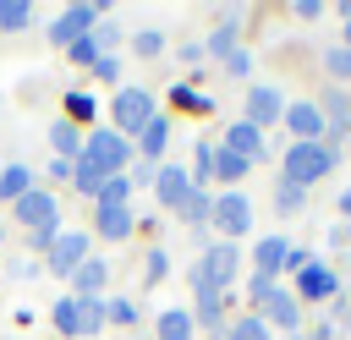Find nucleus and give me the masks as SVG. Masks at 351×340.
<instances>
[{"mask_svg":"<svg viewBox=\"0 0 351 340\" xmlns=\"http://www.w3.org/2000/svg\"><path fill=\"white\" fill-rule=\"evenodd\" d=\"M126 159H132V143H126L121 132H93V137L82 143L77 165H71V181H77L82 192H99L110 175H121Z\"/></svg>","mask_w":351,"mask_h":340,"instance_id":"f257e3e1","label":"nucleus"},{"mask_svg":"<svg viewBox=\"0 0 351 340\" xmlns=\"http://www.w3.org/2000/svg\"><path fill=\"white\" fill-rule=\"evenodd\" d=\"M329 165H335V148H329V143H291V148H285V175H280V181L307 186V181L329 175Z\"/></svg>","mask_w":351,"mask_h":340,"instance_id":"f03ea898","label":"nucleus"},{"mask_svg":"<svg viewBox=\"0 0 351 340\" xmlns=\"http://www.w3.org/2000/svg\"><path fill=\"white\" fill-rule=\"evenodd\" d=\"M110 115H115V132H121V137H126V132H137V137H143V132H148V121H154L159 110H154V99H148L143 88H121Z\"/></svg>","mask_w":351,"mask_h":340,"instance_id":"7ed1b4c3","label":"nucleus"},{"mask_svg":"<svg viewBox=\"0 0 351 340\" xmlns=\"http://www.w3.org/2000/svg\"><path fill=\"white\" fill-rule=\"evenodd\" d=\"M230 274H236V247H208L203 258H197V269H192V291H219V285H230Z\"/></svg>","mask_w":351,"mask_h":340,"instance_id":"20e7f679","label":"nucleus"},{"mask_svg":"<svg viewBox=\"0 0 351 340\" xmlns=\"http://www.w3.org/2000/svg\"><path fill=\"white\" fill-rule=\"evenodd\" d=\"M11 208H16V219H22L27 230H44V236H55V214H60V203H55L49 192H27V197H16Z\"/></svg>","mask_w":351,"mask_h":340,"instance_id":"39448f33","label":"nucleus"},{"mask_svg":"<svg viewBox=\"0 0 351 340\" xmlns=\"http://www.w3.org/2000/svg\"><path fill=\"white\" fill-rule=\"evenodd\" d=\"M82 263H88V236L66 230V236L49 241V269H55V274H77Z\"/></svg>","mask_w":351,"mask_h":340,"instance_id":"423d86ee","label":"nucleus"},{"mask_svg":"<svg viewBox=\"0 0 351 340\" xmlns=\"http://www.w3.org/2000/svg\"><path fill=\"white\" fill-rule=\"evenodd\" d=\"M225 236H241L247 225H252V208H247V197L241 192H225V197H214V214H208Z\"/></svg>","mask_w":351,"mask_h":340,"instance_id":"0eeeda50","label":"nucleus"},{"mask_svg":"<svg viewBox=\"0 0 351 340\" xmlns=\"http://www.w3.org/2000/svg\"><path fill=\"white\" fill-rule=\"evenodd\" d=\"M88 22H99V5H71V11H60V16H55L49 38H55V44H77V38L88 33Z\"/></svg>","mask_w":351,"mask_h":340,"instance_id":"6e6552de","label":"nucleus"},{"mask_svg":"<svg viewBox=\"0 0 351 340\" xmlns=\"http://www.w3.org/2000/svg\"><path fill=\"white\" fill-rule=\"evenodd\" d=\"M269 121H285V99L274 93V88H252L247 93V126H269Z\"/></svg>","mask_w":351,"mask_h":340,"instance_id":"1a4fd4ad","label":"nucleus"},{"mask_svg":"<svg viewBox=\"0 0 351 340\" xmlns=\"http://www.w3.org/2000/svg\"><path fill=\"white\" fill-rule=\"evenodd\" d=\"M285 126L296 132V143H318V132H324V110H318V104H291V110H285Z\"/></svg>","mask_w":351,"mask_h":340,"instance_id":"9d476101","label":"nucleus"},{"mask_svg":"<svg viewBox=\"0 0 351 340\" xmlns=\"http://www.w3.org/2000/svg\"><path fill=\"white\" fill-rule=\"evenodd\" d=\"M154 192H159V203H186V192H192V175L181 170V165H165L159 175H154Z\"/></svg>","mask_w":351,"mask_h":340,"instance_id":"9b49d317","label":"nucleus"},{"mask_svg":"<svg viewBox=\"0 0 351 340\" xmlns=\"http://www.w3.org/2000/svg\"><path fill=\"white\" fill-rule=\"evenodd\" d=\"M225 148H230V154H241V159L252 165V159L263 154V132H258V126H247V121H236V126L225 132Z\"/></svg>","mask_w":351,"mask_h":340,"instance_id":"f8f14e48","label":"nucleus"},{"mask_svg":"<svg viewBox=\"0 0 351 340\" xmlns=\"http://www.w3.org/2000/svg\"><path fill=\"white\" fill-rule=\"evenodd\" d=\"M258 302H263V313H269V324H285V329H296V318H302V313H296V296H285L280 285H269V291H263Z\"/></svg>","mask_w":351,"mask_h":340,"instance_id":"ddd939ff","label":"nucleus"},{"mask_svg":"<svg viewBox=\"0 0 351 340\" xmlns=\"http://www.w3.org/2000/svg\"><path fill=\"white\" fill-rule=\"evenodd\" d=\"M296 291H302V296H329V291H335V274H329L324 263H307V269H296Z\"/></svg>","mask_w":351,"mask_h":340,"instance_id":"4468645a","label":"nucleus"},{"mask_svg":"<svg viewBox=\"0 0 351 340\" xmlns=\"http://www.w3.org/2000/svg\"><path fill=\"white\" fill-rule=\"evenodd\" d=\"M27 192H33L27 165H5V170H0V197H5V203H16V197H27Z\"/></svg>","mask_w":351,"mask_h":340,"instance_id":"2eb2a0df","label":"nucleus"},{"mask_svg":"<svg viewBox=\"0 0 351 340\" xmlns=\"http://www.w3.org/2000/svg\"><path fill=\"white\" fill-rule=\"evenodd\" d=\"M285 252H291V247H285L280 236H263V241H258V274H263V280H274V269L285 263Z\"/></svg>","mask_w":351,"mask_h":340,"instance_id":"dca6fc26","label":"nucleus"},{"mask_svg":"<svg viewBox=\"0 0 351 340\" xmlns=\"http://www.w3.org/2000/svg\"><path fill=\"white\" fill-rule=\"evenodd\" d=\"M49 143H55V154H60V159H77V154H82V137H77V126H71V121H55V126H49Z\"/></svg>","mask_w":351,"mask_h":340,"instance_id":"f3484780","label":"nucleus"},{"mask_svg":"<svg viewBox=\"0 0 351 340\" xmlns=\"http://www.w3.org/2000/svg\"><path fill=\"white\" fill-rule=\"evenodd\" d=\"M159 340H192V313H181V307L159 313Z\"/></svg>","mask_w":351,"mask_h":340,"instance_id":"a211bd4d","label":"nucleus"},{"mask_svg":"<svg viewBox=\"0 0 351 340\" xmlns=\"http://www.w3.org/2000/svg\"><path fill=\"white\" fill-rule=\"evenodd\" d=\"M99 230H104V236H126V230H132V208H126V203H121V208H104V203H99Z\"/></svg>","mask_w":351,"mask_h":340,"instance_id":"6ab92c4d","label":"nucleus"},{"mask_svg":"<svg viewBox=\"0 0 351 340\" xmlns=\"http://www.w3.org/2000/svg\"><path fill=\"white\" fill-rule=\"evenodd\" d=\"M104 280H110V269H104L99 258H88V263L77 269V296H93V291H99Z\"/></svg>","mask_w":351,"mask_h":340,"instance_id":"aec40b11","label":"nucleus"},{"mask_svg":"<svg viewBox=\"0 0 351 340\" xmlns=\"http://www.w3.org/2000/svg\"><path fill=\"white\" fill-rule=\"evenodd\" d=\"M165 137H170V121H165V115H154V121H148V132H143V154H148V159H159Z\"/></svg>","mask_w":351,"mask_h":340,"instance_id":"412c9836","label":"nucleus"},{"mask_svg":"<svg viewBox=\"0 0 351 340\" xmlns=\"http://www.w3.org/2000/svg\"><path fill=\"white\" fill-rule=\"evenodd\" d=\"M126 192H132V181H126V175H110V181H104L93 197H99L104 208H121V203H126Z\"/></svg>","mask_w":351,"mask_h":340,"instance_id":"4be33fe9","label":"nucleus"},{"mask_svg":"<svg viewBox=\"0 0 351 340\" xmlns=\"http://www.w3.org/2000/svg\"><path fill=\"white\" fill-rule=\"evenodd\" d=\"M55 329H60V335H82V307H77V296L55 307Z\"/></svg>","mask_w":351,"mask_h":340,"instance_id":"5701e85b","label":"nucleus"},{"mask_svg":"<svg viewBox=\"0 0 351 340\" xmlns=\"http://www.w3.org/2000/svg\"><path fill=\"white\" fill-rule=\"evenodd\" d=\"M225 340H269V318H236Z\"/></svg>","mask_w":351,"mask_h":340,"instance_id":"b1692460","label":"nucleus"},{"mask_svg":"<svg viewBox=\"0 0 351 340\" xmlns=\"http://www.w3.org/2000/svg\"><path fill=\"white\" fill-rule=\"evenodd\" d=\"M214 214V197H203V192H186V203H181V219H192V225H203Z\"/></svg>","mask_w":351,"mask_h":340,"instance_id":"393cba45","label":"nucleus"},{"mask_svg":"<svg viewBox=\"0 0 351 340\" xmlns=\"http://www.w3.org/2000/svg\"><path fill=\"white\" fill-rule=\"evenodd\" d=\"M241 170H247V159H241V154H230V148H219V154H214V175H225V181H236Z\"/></svg>","mask_w":351,"mask_h":340,"instance_id":"a878e982","label":"nucleus"},{"mask_svg":"<svg viewBox=\"0 0 351 340\" xmlns=\"http://www.w3.org/2000/svg\"><path fill=\"white\" fill-rule=\"evenodd\" d=\"M22 22H27V0H0V27L16 33Z\"/></svg>","mask_w":351,"mask_h":340,"instance_id":"bb28decb","label":"nucleus"},{"mask_svg":"<svg viewBox=\"0 0 351 340\" xmlns=\"http://www.w3.org/2000/svg\"><path fill=\"white\" fill-rule=\"evenodd\" d=\"M77 307H82V335H93V329L104 324V307H99L93 296H77Z\"/></svg>","mask_w":351,"mask_h":340,"instance_id":"cd10ccee","label":"nucleus"},{"mask_svg":"<svg viewBox=\"0 0 351 340\" xmlns=\"http://www.w3.org/2000/svg\"><path fill=\"white\" fill-rule=\"evenodd\" d=\"M197 318L203 324H219V291H197Z\"/></svg>","mask_w":351,"mask_h":340,"instance_id":"c85d7f7f","label":"nucleus"},{"mask_svg":"<svg viewBox=\"0 0 351 340\" xmlns=\"http://www.w3.org/2000/svg\"><path fill=\"white\" fill-rule=\"evenodd\" d=\"M329 71L351 82V44H335V49H329Z\"/></svg>","mask_w":351,"mask_h":340,"instance_id":"c756f323","label":"nucleus"},{"mask_svg":"<svg viewBox=\"0 0 351 340\" xmlns=\"http://www.w3.org/2000/svg\"><path fill=\"white\" fill-rule=\"evenodd\" d=\"M214 175V154L208 148H197V165H192V181H197V192H203V181Z\"/></svg>","mask_w":351,"mask_h":340,"instance_id":"7c9ffc66","label":"nucleus"},{"mask_svg":"<svg viewBox=\"0 0 351 340\" xmlns=\"http://www.w3.org/2000/svg\"><path fill=\"white\" fill-rule=\"evenodd\" d=\"M280 214H291V208H302V186H291V181H280V203H274Z\"/></svg>","mask_w":351,"mask_h":340,"instance_id":"2f4dec72","label":"nucleus"},{"mask_svg":"<svg viewBox=\"0 0 351 340\" xmlns=\"http://www.w3.org/2000/svg\"><path fill=\"white\" fill-rule=\"evenodd\" d=\"M230 44H236V27H214V38H208V49H219V55H230Z\"/></svg>","mask_w":351,"mask_h":340,"instance_id":"473e14b6","label":"nucleus"},{"mask_svg":"<svg viewBox=\"0 0 351 340\" xmlns=\"http://www.w3.org/2000/svg\"><path fill=\"white\" fill-rule=\"evenodd\" d=\"M71 55H77V60H99V44H93V33H82V38L71 44Z\"/></svg>","mask_w":351,"mask_h":340,"instance_id":"72a5a7b5","label":"nucleus"},{"mask_svg":"<svg viewBox=\"0 0 351 340\" xmlns=\"http://www.w3.org/2000/svg\"><path fill=\"white\" fill-rule=\"evenodd\" d=\"M247 66H252V60H247V49H230V55H225V71H230V77H241Z\"/></svg>","mask_w":351,"mask_h":340,"instance_id":"f704fd0d","label":"nucleus"},{"mask_svg":"<svg viewBox=\"0 0 351 340\" xmlns=\"http://www.w3.org/2000/svg\"><path fill=\"white\" fill-rule=\"evenodd\" d=\"M159 44H165L159 33H137V55H159Z\"/></svg>","mask_w":351,"mask_h":340,"instance_id":"c9c22d12","label":"nucleus"},{"mask_svg":"<svg viewBox=\"0 0 351 340\" xmlns=\"http://www.w3.org/2000/svg\"><path fill=\"white\" fill-rule=\"evenodd\" d=\"M165 269H170V258L165 252H148V280H165Z\"/></svg>","mask_w":351,"mask_h":340,"instance_id":"e433bc0d","label":"nucleus"},{"mask_svg":"<svg viewBox=\"0 0 351 340\" xmlns=\"http://www.w3.org/2000/svg\"><path fill=\"white\" fill-rule=\"evenodd\" d=\"M340 11H346V38H351V0H346V5H340Z\"/></svg>","mask_w":351,"mask_h":340,"instance_id":"4c0bfd02","label":"nucleus"},{"mask_svg":"<svg viewBox=\"0 0 351 340\" xmlns=\"http://www.w3.org/2000/svg\"><path fill=\"white\" fill-rule=\"evenodd\" d=\"M340 208H346V214H351V192H346V197H340Z\"/></svg>","mask_w":351,"mask_h":340,"instance_id":"58836bf2","label":"nucleus"}]
</instances>
